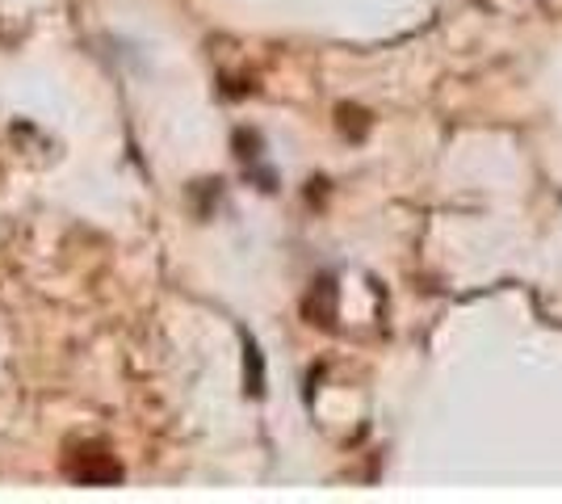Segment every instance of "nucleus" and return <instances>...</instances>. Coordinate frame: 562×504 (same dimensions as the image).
Returning <instances> with one entry per match:
<instances>
[{"label": "nucleus", "mask_w": 562, "mask_h": 504, "mask_svg": "<svg viewBox=\"0 0 562 504\" xmlns=\"http://www.w3.org/2000/svg\"><path fill=\"white\" fill-rule=\"evenodd\" d=\"M64 475L71 483H93V488L97 483H117L122 480V462L101 446H80L64 458Z\"/></svg>", "instance_id": "nucleus-1"}]
</instances>
